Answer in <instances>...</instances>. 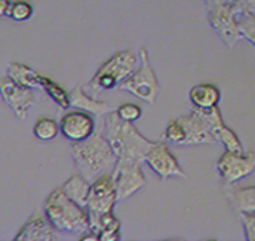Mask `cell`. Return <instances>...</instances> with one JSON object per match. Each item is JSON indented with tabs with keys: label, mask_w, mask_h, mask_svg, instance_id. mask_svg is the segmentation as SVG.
<instances>
[{
	"label": "cell",
	"mask_w": 255,
	"mask_h": 241,
	"mask_svg": "<svg viewBox=\"0 0 255 241\" xmlns=\"http://www.w3.org/2000/svg\"><path fill=\"white\" fill-rule=\"evenodd\" d=\"M70 156L77 173L89 182L111 174L117 162V156L106 136L97 132L86 140L72 142Z\"/></svg>",
	"instance_id": "1"
},
{
	"label": "cell",
	"mask_w": 255,
	"mask_h": 241,
	"mask_svg": "<svg viewBox=\"0 0 255 241\" xmlns=\"http://www.w3.org/2000/svg\"><path fill=\"white\" fill-rule=\"evenodd\" d=\"M104 135L111 144L117 159L122 161H137L142 163L150 147L155 144V141L142 135L134 123L122 120L114 110L105 115Z\"/></svg>",
	"instance_id": "2"
},
{
	"label": "cell",
	"mask_w": 255,
	"mask_h": 241,
	"mask_svg": "<svg viewBox=\"0 0 255 241\" xmlns=\"http://www.w3.org/2000/svg\"><path fill=\"white\" fill-rule=\"evenodd\" d=\"M45 214L52 227L60 233L82 235L91 229L86 208L69 198L62 188H56L48 194Z\"/></svg>",
	"instance_id": "3"
},
{
	"label": "cell",
	"mask_w": 255,
	"mask_h": 241,
	"mask_svg": "<svg viewBox=\"0 0 255 241\" xmlns=\"http://www.w3.org/2000/svg\"><path fill=\"white\" fill-rule=\"evenodd\" d=\"M137 57L131 50L127 48L117 52L98 68L85 89L92 97L97 98L101 92L120 87L121 83L135 71Z\"/></svg>",
	"instance_id": "4"
},
{
	"label": "cell",
	"mask_w": 255,
	"mask_h": 241,
	"mask_svg": "<svg viewBox=\"0 0 255 241\" xmlns=\"http://www.w3.org/2000/svg\"><path fill=\"white\" fill-rule=\"evenodd\" d=\"M140 66L121 83L122 91L131 93L138 99L148 104H154L160 92V83L149 60L148 51L146 47H141L138 51Z\"/></svg>",
	"instance_id": "5"
},
{
	"label": "cell",
	"mask_w": 255,
	"mask_h": 241,
	"mask_svg": "<svg viewBox=\"0 0 255 241\" xmlns=\"http://www.w3.org/2000/svg\"><path fill=\"white\" fill-rule=\"evenodd\" d=\"M117 202V192H116L115 182L111 174L100 176L99 179L92 182L86 205L91 231L97 233L101 217L110 213H114L115 205Z\"/></svg>",
	"instance_id": "6"
},
{
	"label": "cell",
	"mask_w": 255,
	"mask_h": 241,
	"mask_svg": "<svg viewBox=\"0 0 255 241\" xmlns=\"http://www.w3.org/2000/svg\"><path fill=\"white\" fill-rule=\"evenodd\" d=\"M111 176L115 182L118 202L130 198L147 184L141 162L137 161L117 159Z\"/></svg>",
	"instance_id": "7"
},
{
	"label": "cell",
	"mask_w": 255,
	"mask_h": 241,
	"mask_svg": "<svg viewBox=\"0 0 255 241\" xmlns=\"http://www.w3.org/2000/svg\"><path fill=\"white\" fill-rule=\"evenodd\" d=\"M217 169L225 185H234L255 170V153H234L224 151L217 162Z\"/></svg>",
	"instance_id": "8"
},
{
	"label": "cell",
	"mask_w": 255,
	"mask_h": 241,
	"mask_svg": "<svg viewBox=\"0 0 255 241\" xmlns=\"http://www.w3.org/2000/svg\"><path fill=\"white\" fill-rule=\"evenodd\" d=\"M208 21L217 35L230 48L242 39L237 27L236 13L229 1L208 7Z\"/></svg>",
	"instance_id": "9"
},
{
	"label": "cell",
	"mask_w": 255,
	"mask_h": 241,
	"mask_svg": "<svg viewBox=\"0 0 255 241\" xmlns=\"http://www.w3.org/2000/svg\"><path fill=\"white\" fill-rule=\"evenodd\" d=\"M144 162L161 180H167L170 178H188L177 158L164 141H155V144L150 147L148 153L146 155Z\"/></svg>",
	"instance_id": "10"
},
{
	"label": "cell",
	"mask_w": 255,
	"mask_h": 241,
	"mask_svg": "<svg viewBox=\"0 0 255 241\" xmlns=\"http://www.w3.org/2000/svg\"><path fill=\"white\" fill-rule=\"evenodd\" d=\"M60 133L71 142H80L95 133L97 121L94 116L85 110L75 109L66 111L59 121Z\"/></svg>",
	"instance_id": "11"
},
{
	"label": "cell",
	"mask_w": 255,
	"mask_h": 241,
	"mask_svg": "<svg viewBox=\"0 0 255 241\" xmlns=\"http://www.w3.org/2000/svg\"><path fill=\"white\" fill-rule=\"evenodd\" d=\"M0 92L4 103L12 110L17 118H27L29 110L35 104L33 89L18 85L6 75L0 81Z\"/></svg>",
	"instance_id": "12"
},
{
	"label": "cell",
	"mask_w": 255,
	"mask_h": 241,
	"mask_svg": "<svg viewBox=\"0 0 255 241\" xmlns=\"http://www.w3.org/2000/svg\"><path fill=\"white\" fill-rule=\"evenodd\" d=\"M56 231L45 213L34 211L23 227L14 235V241H51L56 239Z\"/></svg>",
	"instance_id": "13"
},
{
	"label": "cell",
	"mask_w": 255,
	"mask_h": 241,
	"mask_svg": "<svg viewBox=\"0 0 255 241\" xmlns=\"http://www.w3.org/2000/svg\"><path fill=\"white\" fill-rule=\"evenodd\" d=\"M178 120L182 122L185 133H187L185 146L201 144H214V142H217L210 128L205 123V121L200 117L198 112H195L194 110H191L189 115L179 116Z\"/></svg>",
	"instance_id": "14"
},
{
	"label": "cell",
	"mask_w": 255,
	"mask_h": 241,
	"mask_svg": "<svg viewBox=\"0 0 255 241\" xmlns=\"http://www.w3.org/2000/svg\"><path fill=\"white\" fill-rule=\"evenodd\" d=\"M70 105L75 109L85 110L97 118L105 116L112 111V107L107 101L99 100L98 98L92 97L81 85H76L69 92Z\"/></svg>",
	"instance_id": "15"
},
{
	"label": "cell",
	"mask_w": 255,
	"mask_h": 241,
	"mask_svg": "<svg viewBox=\"0 0 255 241\" xmlns=\"http://www.w3.org/2000/svg\"><path fill=\"white\" fill-rule=\"evenodd\" d=\"M225 196L235 210L239 214L255 213V186L236 187L225 185Z\"/></svg>",
	"instance_id": "16"
},
{
	"label": "cell",
	"mask_w": 255,
	"mask_h": 241,
	"mask_svg": "<svg viewBox=\"0 0 255 241\" xmlns=\"http://www.w3.org/2000/svg\"><path fill=\"white\" fill-rule=\"evenodd\" d=\"M222 93L213 83H198L189 91V99L193 107L196 109H212L218 106Z\"/></svg>",
	"instance_id": "17"
},
{
	"label": "cell",
	"mask_w": 255,
	"mask_h": 241,
	"mask_svg": "<svg viewBox=\"0 0 255 241\" xmlns=\"http://www.w3.org/2000/svg\"><path fill=\"white\" fill-rule=\"evenodd\" d=\"M7 76L23 87H28L31 89H42V75L27 64L17 62L10 63L7 66Z\"/></svg>",
	"instance_id": "18"
},
{
	"label": "cell",
	"mask_w": 255,
	"mask_h": 241,
	"mask_svg": "<svg viewBox=\"0 0 255 241\" xmlns=\"http://www.w3.org/2000/svg\"><path fill=\"white\" fill-rule=\"evenodd\" d=\"M91 185L92 182H89L80 173H77L66 180L60 188L69 198L76 202L81 206H83V208H86L89 191H91Z\"/></svg>",
	"instance_id": "19"
},
{
	"label": "cell",
	"mask_w": 255,
	"mask_h": 241,
	"mask_svg": "<svg viewBox=\"0 0 255 241\" xmlns=\"http://www.w3.org/2000/svg\"><path fill=\"white\" fill-rule=\"evenodd\" d=\"M97 234L98 240L100 241L121 240V222L115 216V213H110L101 217Z\"/></svg>",
	"instance_id": "20"
},
{
	"label": "cell",
	"mask_w": 255,
	"mask_h": 241,
	"mask_svg": "<svg viewBox=\"0 0 255 241\" xmlns=\"http://www.w3.org/2000/svg\"><path fill=\"white\" fill-rule=\"evenodd\" d=\"M41 86L43 91L47 93L48 97L57 104V106L59 107L60 110H66L71 106L69 92H66L62 86L58 85L56 81H53L52 78L42 75Z\"/></svg>",
	"instance_id": "21"
},
{
	"label": "cell",
	"mask_w": 255,
	"mask_h": 241,
	"mask_svg": "<svg viewBox=\"0 0 255 241\" xmlns=\"http://www.w3.org/2000/svg\"><path fill=\"white\" fill-rule=\"evenodd\" d=\"M33 133L39 140L51 141L57 138L60 133L59 123L51 117L39 118L33 126Z\"/></svg>",
	"instance_id": "22"
},
{
	"label": "cell",
	"mask_w": 255,
	"mask_h": 241,
	"mask_svg": "<svg viewBox=\"0 0 255 241\" xmlns=\"http://www.w3.org/2000/svg\"><path fill=\"white\" fill-rule=\"evenodd\" d=\"M214 136H216L217 142H220L224 146L225 151L234 153H245V149H243V145L239 135L227 124L220 128Z\"/></svg>",
	"instance_id": "23"
},
{
	"label": "cell",
	"mask_w": 255,
	"mask_h": 241,
	"mask_svg": "<svg viewBox=\"0 0 255 241\" xmlns=\"http://www.w3.org/2000/svg\"><path fill=\"white\" fill-rule=\"evenodd\" d=\"M164 139L167 142H170V144L178 145V146H185L187 133H185L183 124L178 120V117L167 123V126L164 130Z\"/></svg>",
	"instance_id": "24"
},
{
	"label": "cell",
	"mask_w": 255,
	"mask_h": 241,
	"mask_svg": "<svg viewBox=\"0 0 255 241\" xmlns=\"http://www.w3.org/2000/svg\"><path fill=\"white\" fill-rule=\"evenodd\" d=\"M193 110L195 112H198L200 117L205 121V123L207 124L208 128L211 129L213 135H216V133L224 126V120L222 117V112H220L219 107H212V109H196V107H193ZM216 138V136H214Z\"/></svg>",
	"instance_id": "25"
},
{
	"label": "cell",
	"mask_w": 255,
	"mask_h": 241,
	"mask_svg": "<svg viewBox=\"0 0 255 241\" xmlns=\"http://www.w3.org/2000/svg\"><path fill=\"white\" fill-rule=\"evenodd\" d=\"M237 27L242 39L253 43L255 46V14L254 13H237Z\"/></svg>",
	"instance_id": "26"
},
{
	"label": "cell",
	"mask_w": 255,
	"mask_h": 241,
	"mask_svg": "<svg viewBox=\"0 0 255 241\" xmlns=\"http://www.w3.org/2000/svg\"><path fill=\"white\" fill-rule=\"evenodd\" d=\"M34 13V7L27 0H14L10 10L11 19L16 22H25L31 18Z\"/></svg>",
	"instance_id": "27"
},
{
	"label": "cell",
	"mask_w": 255,
	"mask_h": 241,
	"mask_svg": "<svg viewBox=\"0 0 255 241\" xmlns=\"http://www.w3.org/2000/svg\"><path fill=\"white\" fill-rule=\"evenodd\" d=\"M116 112L122 120L130 122V123H134L142 117V107L135 103L121 104L118 109L116 110Z\"/></svg>",
	"instance_id": "28"
},
{
	"label": "cell",
	"mask_w": 255,
	"mask_h": 241,
	"mask_svg": "<svg viewBox=\"0 0 255 241\" xmlns=\"http://www.w3.org/2000/svg\"><path fill=\"white\" fill-rule=\"evenodd\" d=\"M241 217L243 229H245L246 239L248 241H255V213H242Z\"/></svg>",
	"instance_id": "29"
},
{
	"label": "cell",
	"mask_w": 255,
	"mask_h": 241,
	"mask_svg": "<svg viewBox=\"0 0 255 241\" xmlns=\"http://www.w3.org/2000/svg\"><path fill=\"white\" fill-rule=\"evenodd\" d=\"M235 13H254L255 0H233L230 1Z\"/></svg>",
	"instance_id": "30"
},
{
	"label": "cell",
	"mask_w": 255,
	"mask_h": 241,
	"mask_svg": "<svg viewBox=\"0 0 255 241\" xmlns=\"http://www.w3.org/2000/svg\"><path fill=\"white\" fill-rule=\"evenodd\" d=\"M12 2V0H0V13L2 17H8Z\"/></svg>",
	"instance_id": "31"
},
{
	"label": "cell",
	"mask_w": 255,
	"mask_h": 241,
	"mask_svg": "<svg viewBox=\"0 0 255 241\" xmlns=\"http://www.w3.org/2000/svg\"><path fill=\"white\" fill-rule=\"evenodd\" d=\"M229 0H205V2L207 4V6H213V5H218V4H224V2H228Z\"/></svg>",
	"instance_id": "32"
}]
</instances>
